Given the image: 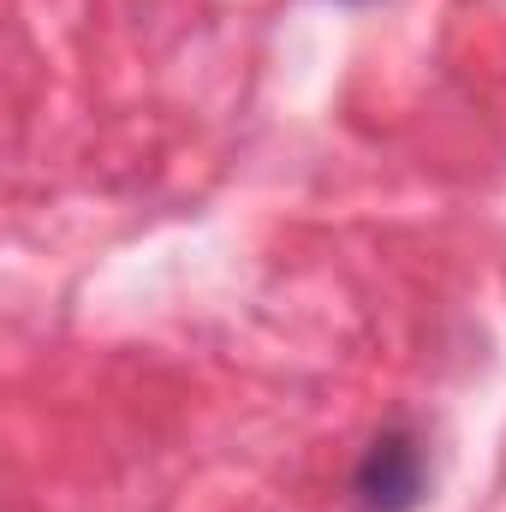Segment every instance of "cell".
<instances>
[{"instance_id":"1","label":"cell","mask_w":506,"mask_h":512,"mask_svg":"<svg viewBox=\"0 0 506 512\" xmlns=\"http://www.w3.org/2000/svg\"><path fill=\"white\" fill-rule=\"evenodd\" d=\"M429 489V459L417 429L387 423L376 441L364 447L358 471H352V507L358 512H411Z\"/></svg>"}]
</instances>
